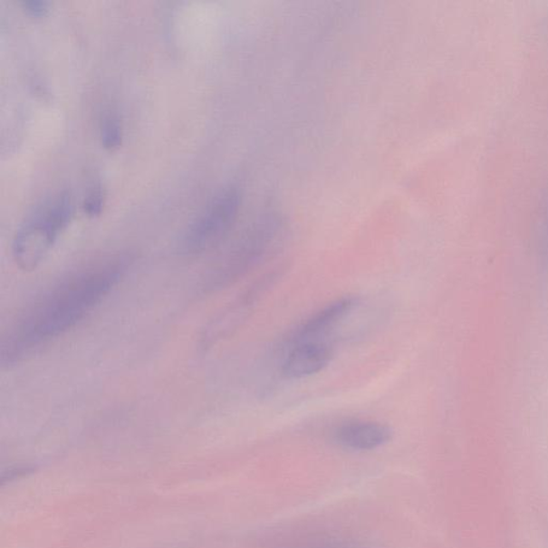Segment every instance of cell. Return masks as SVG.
Instances as JSON below:
<instances>
[{
    "label": "cell",
    "instance_id": "obj_1",
    "mask_svg": "<svg viewBox=\"0 0 548 548\" xmlns=\"http://www.w3.org/2000/svg\"><path fill=\"white\" fill-rule=\"evenodd\" d=\"M128 253L81 264L59 278L29 303L5 333L4 367L26 361L79 326L120 284L131 269Z\"/></svg>",
    "mask_w": 548,
    "mask_h": 548
},
{
    "label": "cell",
    "instance_id": "obj_2",
    "mask_svg": "<svg viewBox=\"0 0 548 548\" xmlns=\"http://www.w3.org/2000/svg\"><path fill=\"white\" fill-rule=\"evenodd\" d=\"M73 211L68 193H59L34 209L12 241V257L16 267L24 273L37 269L72 220Z\"/></svg>",
    "mask_w": 548,
    "mask_h": 548
},
{
    "label": "cell",
    "instance_id": "obj_3",
    "mask_svg": "<svg viewBox=\"0 0 548 548\" xmlns=\"http://www.w3.org/2000/svg\"><path fill=\"white\" fill-rule=\"evenodd\" d=\"M280 224L270 219L257 224L244 236L202 280V293L208 294L226 290L243 279L275 249Z\"/></svg>",
    "mask_w": 548,
    "mask_h": 548
},
{
    "label": "cell",
    "instance_id": "obj_4",
    "mask_svg": "<svg viewBox=\"0 0 548 548\" xmlns=\"http://www.w3.org/2000/svg\"><path fill=\"white\" fill-rule=\"evenodd\" d=\"M240 207V196L228 188L216 196L187 226L180 241L187 256L203 255L222 244L231 231Z\"/></svg>",
    "mask_w": 548,
    "mask_h": 548
},
{
    "label": "cell",
    "instance_id": "obj_5",
    "mask_svg": "<svg viewBox=\"0 0 548 548\" xmlns=\"http://www.w3.org/2000/svg\"><path fill=\"white\" fill-rule=\"evenodd\" d=\"M285 268H276L271 273L264 274L246 288L231 305L221 312L214 321L209 322L207 328L200 337V343L204 349L219 343L236 332L249 317L251 311L261 302V299L284 274Z\"/></svg>",
    "mask_w": 548,
    "mask_h": 548
},
{
    "label": "cell",
    "instance_id": "obj_6",
    "mask_svg": "<svg viewBox=\"0 0 548 548\" xmlns=\"http://www.w3.org/2000/svg\"><path fill=\"white\" fill-rule=\"evenodd\" d=\"M361 298L357 296H344L316 311L288 334L285 349H291L303 341L322 340L349 317L361 305Z\"/></svg>",
    "mask_w": 548,
    "mask_h": 548
},
{
    "label": "cell",
    "instance_id": "obj_7",
    "mask_svg": "<svg viewBox=\"0 0 548 548\" xmlns=\"http://www.w3.org/2000/svg\"><path fill=\"white\" fill-rule=\"evenodd\" d=\"M334 357L332 345L322 340L303 341L287 350L281 367L286 380H303L325 370Z\"/></svg>",
    "mask_w": 548,
    "mask_h": 548
},
{
    "label": "cell",
    "instance_id": "obj_8",
    "mask_svg": "<svg viewBox=\"0 0 548 548\" xmlns=\"http://www.w3.org/2000/svg\"><path fill=\"white\" fill-rule=\"evenodd\" d=\"M393 437L387 424L373 421H351L341 424L334 431V440L341 447L353 451H370L385 446Z\"/></svg>",
    "mask_w": 548,
    "mask_h": 548
},
{
    "label": "cell",
    "instance_id": "obj_9",
    "mask_svg": "<svg viewBox=\"0 0 548 548\" xmlns=\"http://www.w3.org/2000/svg\"><path fill=\"white\" fill-rule=\"evenodd\" d=\"M100 138L105 149L115 150L122 143L123 129L120 118L115 113H109L103 117Z\"/></svg>",
    "mask_w": 548,
    "mask_h": 548
},
{
    "label": "cell",
    "instance_id": "obj_10",
    "mask_svg": "<svg viewBox=\"0 0 548 548\" xmlns=\"http://www.w3.org/2000/svg\"><path fill=\"white\" fill-rule=\"evenodd\" d=\"M105 194L102 187H96L88 194L82 204V209L88 216H97L101 214L104 207Z\"/></svg>",
    "mask_w": 548,
    "mask_h": 548
},
{
    "label": "cell",
    "instance_id": "obj_11",
    "mask_svg": "<svg viewBox=\"0 0 548 548\" xmlns=\"http://www.w3.org/2000/svg\"><path fill=\"white\" fill-rule=\"evenodd\" d=\"M23 8L29 14L41 17L49 14L51 4L46 2V0H25V2H23Z\"/></svg>",
    "mask_w": 548,
    "mask_h": 548
}]
</instances>
